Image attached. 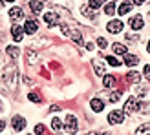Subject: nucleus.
<instances>
[{
    "instance_id": "obj_9",
    "label": "nucleus",
    "mask_w": 150,
    "mask_h": 135,
    "mask_svg": "<svg viewBox=\"0 0 150 135\" xmlns=\"http://www.w3.org/2000/svg\"><path fill=\"white\" fill-rule=\"evenodd\" d=\"M106 29L110 33H119V31H123V22L121 20H112V22H108Z\"/></svg>"
},
{
    "instance_id": "obj_14",
    "label": "nucleus",
    "mask_w": 150,
    "mask_h": 135,
    "mask_svg": "<svg viewBox=\"0 0 150 135\" xmlns=\"http://www.w3.org/2000/svg\"><path fill=\"white\" fill-rule=\"evenodd\" d=\"M90 106H92V110H93V111H97V113H99V111H103V110H104V102H103L101 99H93L92 102H90Z\"/></svg>"
},
{
    "instance_id": "obj_38",
    "label": "nucleus",
    "mask_w": 150,
    "mask_h": 135,
    "mask_svg": "<svg viewBox=\"0 0 150 135\" xmlns=\"http://www.w3.org/2000/svg\"><path fill=\"white\" fill-rule=\"evenodd\" d=\"M4 128H6V122L2 121V119H0V133H2V131H4Z\"/></svg>"
},
{
    "instance_id": "obj_4",
    "label": "nucleus",
    "mask_w": 150,
    "mask_h": 135,
    "mask_svg": "<svg viewBox=\"0 0 150 135\" xmlns=\"http://www.w3.org/2000/svg\"><path fill=\"white\" fill-rule=\"evenodd\" d=\"M44 22L48 24V27H55V26L61 24V18L55 13H44Z\"/></svg>"
},
{
    "instance_id": "obj_45",
    "label": "nucleus",
    "mask_w": 150,
    "mask_h": 135,
    "mask_svg": "<svg viewBox=\"0 0 150 135\" xmlns=\"http://www.w3.org/2000/svg\"><path fill=\"white\" fill-rule=\"evenodd\" d=\"M130 2H132V0H130Z\"/></svg>"
},
{
    "instance_id": "obj_27",
    "label": "nucleus",
    "mask_w": 150,
    "mask_h": 135,
    "mask_svg": "<svg viewBox=\"0 0 150 135\" xmlns=\"http://www.w3.org/2000/svg\"><path fill=\"white\" fill-rule=\"evenodd\" d=\"M81 11H82V13H84V15H86V17H92V18L95 17V13L92 11V7H90V6H82V7H81Z\"/></svg>"
},
{
    "instance_id": "obj_2",
    "label": "nucleus",
    "mask_w": 150,
    "mask_h": 135,
    "mask_svg": "<svg viewBox=\"0 0 150 135\" xmlns=\"http://www.w3.org/2000/svg\"><path fill=\"white\" fill-rule=\"evenodd\" d=\"M125 121V111H112V113L108 115V122L114 126V124H121Z\"/></svg>"
},
{
    "instance_id": "obj_36",
    "label": "nucleus",
    "mask_w": 150,
    "mask_h": 135,
    "mask_svg": "<svg viewBox=\"0 0 150 135\" xmlns=\"http://www.w3.org/2000/svg\"><path fill=\"white\" fill-rule=\"evenodd\" d=\"M84 48H86L88 51H92V49H93L95 46H93V44H92V42H86V44H84Z\"/></svg>"
},
{
    "instance_id": "obj_31",
    "label": "nucleus",
    "mask_w": 150,
    "mask_h": 135,
    "mask_svg": "<svg viewBox=\"0 0 150 135\" xmlns=\"http://www.w3.org/2000/svg\"><path fill=\"white\" fill-rule=\"evenodd\" d=\"M137 110L143 111V113H146V111H150V106H148L146 102H137Z\"/></svg>"
},
{
    "instance_id": "obj_17",
    "label": "nucleus",
    "mask_w": 150,
    "mask_h": 135,
    "mask_svg": "<svg viewBox=\"0 0 150 135\" xmlns=\"http://www.w3.org/2000/svg\"><path fill=\"white\" fill-rule=\"evenodd\" d=\"M92 64H93V70H95V73H97V75H104V66L99 62V58L92 60Z\"/></svg>"
},
{
    "instance_id": "obj_21",
    "label": "nucleus",
    "mask_w": 150,
    "mask_h": 135,
    "mask_svg": "<svg viewBox=\"0 0 150 135\" xmlns=\"http://www.w3.org/2000/svg\"><path fill=\"white\" fill-rule=\"evenodd\" d=\"M6 51H7V55H9L11 58H15V60H17V57H18V48H17V46H7Z\"/></svg>"
},
{
    "instance_id": "obj_13",
    "label": "nucleus",
    "mask_w": 150,
    "mask_h": 135,
    "mask_svg": "<svg viewBox=\"0 0 150 135\" xmlns=\"http://www.w3.org/2000/svg\"><path fill=\"white\" fill-rule=\"evenodd\" d=\"M9 17L11 18H15V20H18V18H22V17H24V11H22V7H11V9H9Z\"/></svg>"
},
{
    "instance_id": "obj_15",
    "label": "nucleus",
    "mask_w": 150,
    "mask_h": 135,
    "mask_svg": "<svg viewBox=\"0 0 150 135\" xmlns=\"http://www.w3.org/2000/svg\"><path fill=\"white\" fill-rule=\"evenodd\" d=\"M139 79H141V75H139L137 71H128V73H126V80H128V82H134V84H137Z\"/></svg>"
},
{
    "instance_id": "obj_18",
    "label": "nucleus",
    "mask_w": 150,
    "mask_h": 135,
    "mask_svg": "<svg viewBox=\"0 0 150 135\" xmlns=\"http://www.w3.org/2000/svg\"><path fill=\"white\" fill-rule=\"evenodd\" d=\"M115 86V77L114 75H104V88H114Z\"/></svg>"
},
{
    "instance_id": "obj_42",
    "label": "nucleus",
    "mask_w": 150,
    "mask_h": 135,
    "mask_svg": "<svg viewBox=\"0 0 150 135\" xmlns=\"http://www.w3.org/2000/svg\"><path fill=\"white\" fill-rule=\"evenodd\" d=\"M2 6H4V2H2V0H0V7H2Z\"/></svg>"
},
{
    "instance_id": "obj_16",
    "label": "nucleus",
    "mask_w": 150,
    "mask_h": 135,
    "mask_svg": "<svg viewBox=\"0 0 150 135\" xmlns=\"http://www.w3.org/2000/svg\"><path fill=\"white\" fill-rule=\"evenodd\" d=\"M28 99L31 101V102H35V104H42V97H40V93H39V91H29Z\"/></svg>"
},
{
    "instance_id": "obj_28",
    "label": "nucleus",
    "mask_w": 150,
    "mask_h": 135,
    "mask_svg": "<svg viewBox=\"0 0 150 135\" xmlns=\"http://www.w3.org/2000/svg\"><path fill=\"white\" fill-rule=\"evenodd\" d=\"M121 95H123V91H121V89H115V91L110 95V101H112V102H117L119 99H121Z\"/></svg>"
},
{
    "instance_id": "obj_30",
    "label": "nucleus",
    "mask_w": 150,
    "mask_h": 135,
    "mask_svg": "<svg viewBox=\"0 0 150 135\" xmlns=\"http://www.w3.org/2000/svg\"><path fill=\"white\" fill-rule=\"evenodd\" d=\"M106 60H108V64H110V66H114V68L121 66V60H117L115 57H106Z\"/></svg>"
},
{
    "instance_id": "obj_12",
    "label": "nucleus",
    "mask_w": 150,
    "mask_h": 135,
    "mask_svg": "<svg viewBox=\"0 0 150 135\" xmlns=\"http://www.w3.org/2000/svg\"><path fill=\"white\" fill-rule=\"evenodd\" d=\"M28 6L31 7V11H35V13L42 11V0H28Z\"/></svg>"
},
{
    "instance_id": "obj_39",
    "label": "nucleus",
    "mask_w": 150,
    "mask_h": 135,
    "mask_svg": "<svg viewBox=\"0 0 150 135\" xmlns=\"http://www.w3.org/2000/svg\"><path fill=\"white\" fill-rule=\"evenodd\" d=\"M50 110H51V111H59V110H61V106H57V104H53V106H51Z\"/></svg>"
},
{
    "instance_id": "obj_41",
    "label": "nucleus",
    "mask_w": 150,
    "mask_h": 135,
    "mask_svg": "<svg viewBox=\"0 0 150 135\" xmlns=\"http://www.w3.org/2000/svg\"><path fill=\"white\" fill-rule=\"evenodd\" d=\"M0 66H2V53H0Z\"/></svg>"
},
{
    "instance_id": "obj_35",
    "label": "nucleus",
    "mask_w": 150,
    "mask_h": 135,
    "mask_svg": "<svg viewBox=\"0 0 150 135\" xmlns=\"http://www.w3.org/2000/svg\"><path fill=\"white\" fill-rule=\"evenodd\" d=\"M143 73H145V77L150 80V66H145V71H143Z\"/></svg>"
},
{
    "instance_id": "obj_40",
    "label": "nucleus",
    "mask_w": 150,
    "mask_h": 135,
    "mask_svg": "<svg viewBox=\"0 0 150 135\" xmlns=\"http://www.w3.org/2000/svg\"><path fill=\"white\" fill-rule=\"evenodd\" d=\"M134 4H137V6H141V4H145V0H134Z\"/></svg>"
},
{
    "instance_id": "obj_5",
    "label": "nucleus",
    "mask_w": 150,
    "mask_h": 135,
    "mask_svg": "<svg viewBox=\"0 0 150 135\" xmlns=\"http://www.w3.org/2000/svg\"><path fill=\"white\" fill-rule=\"evenodd\" d=\"M137 110V99L136 97H130L128 101H126V104H125V115H130V113H134V111Z\"/></svg>"
},
{
    "instance_id": "obj_32",
    "label": "nucleus",
    "mask_w": 150,
    "mask_h": 135,
    "mask_svg": "<svg viewBox=\"0 0 150 135\" xmlns=\"http://www.w3.org/2000/svg\"><path fill=\"white\" fill-rule=\"evenodd\" d=\"M97 46H99L101 49H106V46H108V42H106V39H103V37H101V39L97 40Z\"/></svg>"
},
{
    "instance_id": "obj_6",
    "label": "nucleus",
    "mask_w": 150,
    "mask_h": 135,
    "mask_svg": "<svg viewBox=\"0 0 150 135\" xmlns=\"http://www.w3.org/2000/svg\"><path fill=\"white\" fill-rule=\"evenodd\" d=\"M11 126H13V130H15V131H22V130L26 128V121H24V117L15 115V117H13V121H11Z\"/></svg>"
},
{
    "instance_id": "obj_37",
    "label": "nucleus",
    "mask_w": 150,
    "mask_h": 135,
    "mask_svg": "<svg viewBox=\"0 0 150 135\" xmlns=\"http://www.w3.org/2000/svg\"><path fill=\"white\" fill-rule=\"evenodd\" d=\"M126 39L128 40H139V37L137 35H126Z\"/></svg>"
},
{
    "instance_id": "obj_7",
    "label": "nucleus",
    "mask_w": 150,
    "mask_h": 135,
    "mask_svg": "<svg viewBox=\"0 0 150 135\" xmlns=\"http://www.w3.org/2000/svg\"><path fill=\"white\" fill-rule=\"evenodd\" d=\"M64 130L68 131V133H75V131H77V119H75L73 115H68V117H66V126H64Z\"/></svg>"
},
{
    "instance_id": "obj_10",
    "label": "nucleus",
    "mask_w": 150,
    "mask_h": 135,
    "mask_svg": "<svg viewBox=\"0 0 150 135\" xmlns=\"http://www.w3.org/2000/svg\"><path fill=\"white\" fill-rule=\"evenodd\" d=\"M11 35H13V39L17 40V42H20L22 37H24V29L18 27V26H13V27H11Z\"/></svg>"
},
{
    "instance_id": "obj_24",
    "label": "nucleus",
    "mask_w": 150,
    "mask_h": 135,
    "mask_svg": "<svg viewBox=\"0 0 150 135\" xmlns=\"http://www.w3.org/2000/svg\"><path fill=\"white\" fill-rule=\"evenodd\" d=\"M136 133H139V135H143V133H150V122H145V124H141L139 128L136 130Z\"/></svg>"
},
{
    "instance_id": "obj_3",
    "label": "nucleus",
    "mask_w": 150,
    "mask_h": 135,
    "mask_svg": "<svg viewBox=\"0 0 150 135\" xmlns=\"http://www.w3.org/2000/svg\"><path fill=\"white\" fill-rule=\"evenodd\" d=\"M24 31L28 35H35L37 31H39V24H37V20L35 18H28L26 20V24H24Z\"/></svg>"
},
{
    "instance_id": "obj_20",
    "label": "nucleus",
    "mask_w": 150,
    "mask_h": 135,
    "mask_svg": "<svg viewBox=\"0 0 150 135\" xmlns=\"http://www.w3.org/2000/svg\"><path fill=\"white\" fill-rule=\"evenodd\" d=\"M132 6H134V2H125V4H121V6H119V15H126V13L132 9Z\"/></svg>"
},
{
    "instance_id": "obj_8",
    "label": "nucleus",
    "mask_w": 150,
    "mask_h": 135,
    "mask_svg": "<svg viewBox=\"0 0 150 135\" xmlns=\"http://www.w3.org/2000/svg\"><path fill=\"white\" fill-rule=\"evenodd\" d=\"M128 24H130V27L134 29V31H139L141 27H143V18H141V15H136V17H132L130 20H128Z\"/></svg>"
},
{
    "instance_id": "obj_29",
    "label": "nucleus",
    "mask_w": 150,
    "mask_h": 135,
    "mask_svg": "<svg viewBox=\"0 0 150 135\" xmlns=\"http://www.w3.org/2000/svg\"><path fill=\"white\" fill-rule=\"evenodd\" d=\"M104 2H106V0H90V7H92V9H97V7H101Z\"/></svg>"
},
{
    "instance_id": "obj_1",
    "label": "nucleus",
    "mask_w": 150,
    "mask_h": 135,
    "mask_svg": "<svg viewBox=\"0 0 150 135\" xmlns=\"http://www.w3.org/2000/svg\"><path fill=\"white\" fill-rule=\"evenodd\" d=\"M17 79H18V70H17V66L15 64H7L4 68V71H2V80H4V84L9 88V89H15L17 88Z\"/></svg>"
},
{
    "instance_id": "obj_46",
    "label": "nucleus",
    "mask_w": 150,
    "mask_h": 135,
    "mask_svg": "<svg viewBox=\"0 0 150 135\" xmlns=\"http://www.w3.org/2000/svg\"><path fill=\"white\" fill-rule=\"evenodd\" d=\"M0 108H2V106H0Z\"/></svg>"
},
{
    "instance_id": "obj_11",
    "label": "nucleus",
    "mask_w": 150,
    "mask_h": 135,
    "mask_svg": "<svg viewBox=\"0 0 150 135\" xmlns=\"http://www.w3.org/2000/svg\"><path fill=\"white\" fill-rule=\"evenodd\" d=\"M137 62H139V57H137V55H128V53H125V64H126V66L134 68Z\"/></svg>"
},
{
    "instance_id": "obj_19",
    "label": "nucleus",
    "mask_w": 150,
    "mask_h": 135,
    "mask_svg": "<svg viewBox=\"0 0 150 135\" xmlns=\"http://www.w3.org/2000/svg\"><path fill=\"white\" fill-rule=\"evenodd\" d=\"M26 62L28 64H35L37 62V53H35V51H31V49L26 51Z\"/></svg>"
},
{
    "instance_id": "obj_26",
    "label": "nucleus",
    "mask_w": 150,
    "mask_h": 135,
    "mask_svg": "<svg viewBox=\"0 0 150 135\" xmlns=\"http://www.w3.org/2000/svg\"><path fill=\"white\" fill-rule=\"evenodd\" d=\"M51 128H53V130H64V124L61 122V119H53V121H51Z\"/></svg>"
},
{
    "instance_id": "obj_43",
    "label": "nucleus",
    "mask_w": 150,
    "mask_h": 135,
    "mask_svg": "<svg viewBox=\"0 0 150 135\" xmlns=\"http://www.w3.org/2000/svg\"><path fill=\"white\" fill-rule=\"evenodd\" d=\"M148 53H150V42H148Z\"/></svg>"
},
{
    "instance_id": "obj_33",
    "label": "nucleus",
    "mask_w": 150,
    "mask_h": 135,
    "mask_svg": "<svg viewBox=\"0 0 150 135\" xmlns=\"http://www.w3.org/2000/svg\"><path fill=\"white\" fill-rule=\"evenodd\" d=\"M61 29H62V35H66V37L71 33V29H70V26H68V24H61Z\"/></svg>"
},
{
    "instance_id": "obj_22",
    "label": "nucleus",
    "mask_w": 150,
    "mask_h": 135,
    "mask_svg": "<svg viewBox=\"0 0 150 135\" xmlns=\"http://www.w3.org/2000/svg\"><path fill=\"white\" fill-rule=\"evenodd\" d=\"M114 53H117V55H125V53H126V46H125V44L115 42V44H114Z\"/></svg>"
},
{
    "instance_id": "obj_44",
    "label": "nucleus",
    "mask_w": 150,
    "mask_h": 135,
    "mask_svg": "<svg viewBox=\"0 0 150 135\" xmlns=\"http://www.w3.org/2000/svg\"><path fill=\"white\" fill-rule=\"evenodd\" d=\"M6 2H15V0H6Z\"/></svg>"
},
{
    "instance_id": "obj_34",
    "label": "nucleus",
    "mask_w": 150,
    "mask_h": 135,
    "mask_svg": "<svg viewBox=\"0 0 150 135\" xmlns=\"http://www.w3.org/2000/svg\"><path fill=\"white\" fill-rule=\"evenodd\" d=\"M44 131H46V126L44 124H37L35 126V133H44Z\"/></svg>"
},
{
    "instance_id": "obj_23",
    "label": "nucleus",
    "mask_w": 150,
    "mask_h": 135,
    "mask_svg": "<svg viewBox=\"0 0 150 135\" xmlns=\"http://www.w3.org/2000/svg\"><path fill=\"white\" fill-rule=\"evenodd\" d=\"M70 35H71V39L75 40V44H77V46H81V44H82V35H81V31H77V29H73V31H71Z\"/></svg>"
},
{
    "instance_id": "obj_25",
    "label": "nucleus",
    "mask_w": 150,
    "mask_h": 135,
    "mask_svg": "<svg viewBox=\"0 0 150 135\" xmlns=\"http://www.w3.org/2000/svg\"><path fill=\"white\" fill-rule=\"evenodd\" d=\"M104 13H106V15H114L115 13V2H108L106 6H104Z\"/></svg>"
}]
</instances>
